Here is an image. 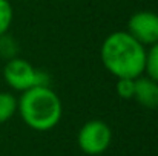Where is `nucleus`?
Returning a JSON list of instances; mask_svg holds the SVG:
<instances>
[{
    "mask_svg": "<svg viewBox=\"0 0 158 156\" xmlns=\"http://www.w3.org/2000/svg\"><path fill=\"white\" fill-rule=\"evenodd\" d=\"M100 58L115 78H138L144 74L146 48L127 31H115L103 40Z\"/></svg>",
    "mask_w": 158,
    "mask_h": 156,
    "instance_id": "obj_1",
    "label": "nucleus"
},
{
    "mask_svg": "<svg viewBox=\"0 0 158 156\" xmlns=\"http://www.w3.org/2000/svg\"><path fill=\"white\" fill-rule=\"evenodd\" d=\"M17 112L29 129L48 132L60 122L63 104L51 86H39L22 92L17 98Z\"/></svg>",
    "mask_w": 158,
    "mask_h": 156,
    "instance_id": "obj_2",
    "label": "nucleus"
},
{
    "mask_svg": "<svg viewBox=\"0 0 158 156\" xmlns=\"http://www.w3.org/2000/svg\"><path fill=\"white\" fill-rule=\"evenodd\" d=\"M3 78L11 89L19 92H26L39 86H51V77L48 72L37 69L20 57L11 58L5 63Z\"/></svg>",
    "mask_w": 158,
    "mask_h": 156,
    "instance_id": "obj_3",
    "label": "nucleus"
},
{
    "mask_svg": "<svg viewBox=\"0 0 158 156\" xmlns=\"http://www.w3.org/2000/svg\"><path fill=\"white\" fill-rule=\"evenodd\" d=\"M112 141V130L102 119H91L81 126L77 135V144L83 153L97 156L105 153Z\"/></svg>",
    "mask_w": 158,
    "mask_h": 156,
    "instance_id": "obj_4",
    "label": "nucleus"
},
{
    "mask_svg": "<svg viewBox=\"0 0 158 156\" xmlns=\"http://www.w3.org/2000/svg\"><path fill=\"white\" fill-rule=\"evenodd\" d=\"M127 32L143 46H152L158 42V14L152 11H138L127 22Z\"/></svg>",
    "mask_w": 158,
    "mask_h": 156,
    "instance_id": "obj_5",
    "label": "nucleus"
},
{
    "mask_svg": "<svg viewBox=\"0 0 158 156\" xmlns=\"http://www.w3.org/2000/svg\"><path fill=\"white\" fill-rule=\"evenodd\" d=\"M134 100L140 106L146 109H157L158 107V83L149 78L148 75H140L135 78V90Z\"/></svg>",
    "mask_w": 158,
    "mask_h": 156,
    "instance_id": "obj_6",
    "label": "nucleus"
},
{
    "mask_svg": "<svg viewBox=\"0 0 158 156\" xmlns=\"http://www.w3.org/2000/svg\"><path fill=\"white\" fill-rule=\"evenodd\" d=\"M17 112V98L11 92H0V124L9 121Z\"/></svg>",
    "mask_w": 158,
    "mask_h": 156,
    "instance_id": "obj_7",
    "label": "nucleus"
},
{
    "mask_svg": "<svg viewBox=\"0 0 158 156\" xmlns=\"http://www.w3.org/2000/svg\"><path fill=\"white\" fill-rule=\"evenodd\" d=\"M144 74L149 78L158 83V42L154 43L146 51V63H144Z\"/></svg>",
    "mask_w": 158,
    "mask_h": 156,
    "instance_id": "obj_8",
    "label": "nucleus"
},
{
    "mask_svg": "<svg viewBox=\"0 0 158 156\" xmlns=\"http://www.w3.org/2000/svg\"><path fill=\"white\" fill-rule=\"evenodd\" d=\"M17 52H19V43L12 35H9L8 32L0 35V57L3 60L8 61L11 58H15Z\"/></svg>",
    "mask_w": 158,
    "mask_h": 156,
    "instance_id": "obj_9",
    "label": "nucleus"
},
{
    "mask_svg": "<svg viewBox=\"0 0 158 156\" xmlns=\"http://www.w3.org/2000/svg\"><path fill=\"white\" fill-rule=\"evenodd\" d=\"M14 18V9L9 0H0V35L6 34Z\"/></svg>",
    "mask_w": 158,
    "mask_h": 156,
    "instance_id": "obj_10",
    "label": "nucleus"
},
{
    "mask_svg": "<svg viewBox=\"0 0 158 156\" xmlns=\"http://www.w3.org/2000/svg\"><path fill=\"white\" fill-rule=\"evenodd\" d=\"M135 90V80L132 78H117V94L123 100H132Z\"/></svg>",
    "mask_w": 158,
    "mask_h": 156,
    "instance_id": "obj_11",
    "label": "nucleus"
}]
</instances>
